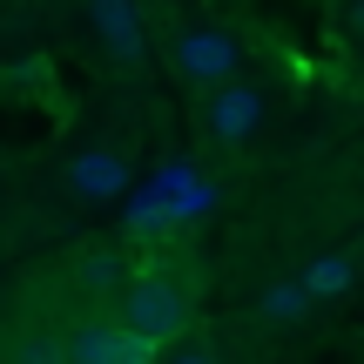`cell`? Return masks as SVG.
Here are the masks:
<instances>
[{
	"instance_id": "obj_9",
	"label": "cell",
	"mask_w": 364,
	"mask_h": 364,
	"mask_svg": "<svg viewBox=\"0 0 364 364\" xmlns=\"http://www.w3.org/2000/svg\"><path fill=\"white\" fill-rule=\"evenodd\" d=\"M351 277H358V263L338 250V257H317L311 270H304V284H311V297H344V290H351Z\"/></svg>"
},
{
	"instance_id": "obj_12",
	"label": "cell",
	"mask_w": 364,
	"mask_h": 364,
	"mask_svg": "<svg viewBox=\"0 0 364 364\" xmlns=\"http://www.w3.org/2000/svg\"><path fill=\"white\" fill-rule=\"evenodd\" d=\"M169 364H216L209 351H182V358H169Z\"/></svg>"
},
{
	"instance_id": "obj_7",
	"label": "cell",
	"mask_w": 364,
	"mask_h": 364,
	"mask_svg": "<svg viewBox=\"0 0 364 364\" xmlns=\"http://www.w3.org/2000/svg\"><path fill=\"white\" fill-rule=\"evenodd\" d=\"M176 223H182V216H176V203H169L162 189L135 196V209H129V236H135V243H156V236H169Z\"/></svg>"
},
{
	"instance_id": "obj_3",
	"label": "cell",
	"mask_w": 364,
	"mask_h": 364,
	"mask_svg": "<svg viewBox=\"0 0 364 364\" xmlns=\"http://www.w3.org/2000/svg\"><path fill=\"white\" fill-rule=\"evenodd\" d=\"M156 351H162V344L142 338L129 317H95V324L75 331L68 364H156Z\"/></svg>"
},
{
	"instance_id": "obj_5",
	"label": "cell",
	"mask_w": 364,
	"mask_h": 364,
	"mask_svg": "<svg viewBox=\"0 0 364 364\" xmlns=\"http://www.w3.org/2000/svg\"><path fill=\"white\" fill-rule=\"evenodd\" d=\"M68 189H75L81 203H108V196L129 189V162H122L115 149H81V156L68 162Z\"/></svg>"
},
{
	"instance_id": "obj_1",
	"label": "cell",
	"mask_w": 364,
	"mask_h": 364,
	"mask_svg": "<svg viewBox=\"0 0 364 364\" xmlns=\"http://www.w3.org/2000/svg\"><path fill=\"white\" fill-rule=\"evenodd\" d=\"M169 61L196 88H223V81H236V68H243V34H236V27H216V21H196V27H182L169 41Z\"/></svg>"
},
{
	"instance_id": "obj_8",
	"label": "cell",
	"mask_w": 364,
	"mask_h": 364,
	"mask_svg": "<svg viewBox=\"0 0 364 364\" xmlns=\"http://www.w3.org/2000/svg\"><path fill=\"white\" fill-rule=\"evenodd\" d=\"M156 189L176 203V216H182V223H196L209 203H216V196H209V182H196L189 169H182V162H176V169H162V182H156Z\"/></svg>"
},
{
	"instance_id": "obj_2",
	"label": "cell",
	"mask_w": 364,
	"mask_h": 364,
	"mask_svg": "<svg viewBox=\"0 0 364 364\" xmlns=\"http://www.w3.org/2000/svg\"><path fill=\"white\" fill-rule=\"evenodd\" d=\"M122 317H129L142 338H156V344H169V338H182L189 331V297L169 284V277H135L129 284V297H122Z\"/></svg>"
},
{
	"instance_id": "obj_6",
	"label": "cell",
	"mask_w": 364,
	"mask_h": 364,
	"mask_svg": "<svg viewBox=\"0 0 364 364\" xmlns=\"http://www.w3.org/2000/svg\"><path fill=\"white\" fill-rule=\"evenodd\" d=\"M95 34H102L122 61H135V54H142V14H135V0H95Z\"/></svg>"
},
{
	"instance_id": "obj_4",
	"label": "cell",
	"mask_w": 364,
	"mask_h": 364,
	"mask_svg": "<svg viewBox=\"0 0 364 364\" xmlns=\"http://www.w3.org/2000/svg\"><path fill=\"white\" fill-rule=\"evenodd\" d=\"M263 115H270V102H263L257 88H243V81H223V88L203 95V129L216 135V142H250V135L263 129Z\"/></svg>"
},
{
	"instance_id": "obj_11",
	"label": "cell",
	"mask_w": 364,
	"mask_h": 364,
	"mask_svg": "<svg viewBox=\"0 0 364 364\" xmlns=\"http://www.w3.org/2000/svg\"><path fill=\"white\" fill-rule=\"evenodd\" d=\"M122 270H129L122 250H88V257H81V284H88V290H115Z\"/></svg>"
},
{
	"instance_id": "obj_13",
	"label": "cell",
	"mask_w": 364,
	"mask_h": 364,
	"mask_svg": "<svg viewBox=\"0 0 364 364\" xmlns=\"http://www.w3.org/2000/svg\"><path fill=\"white\" fill-rule=\"evenodd\" d=\"M351 34H364V0H351Z\"/></svg>"
},
{
	"instance_id": "obj_10",
	"label": "cell",
	"mask_w": 364,
	"mask_h": 364,
	"mask_svg": "<svg viewBox=\"0 0 364 364\" xmlns=\"http://www.w3.org/2000/svg\"><path fill=\"white\" fill-rule=\"evenodd\" d=\"M311 304H317L311 284H270V290H263V317H277V324H297Z\"/></svg>"
}]
</instances>
